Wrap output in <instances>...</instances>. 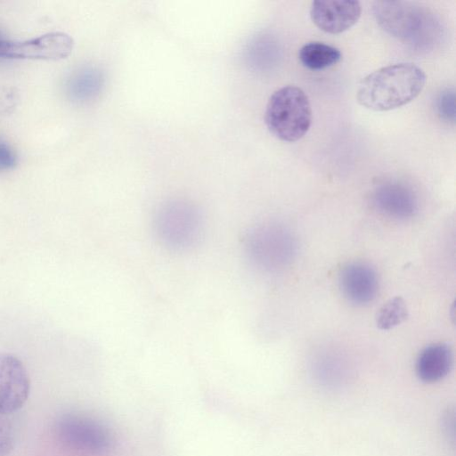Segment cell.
Returning a JSON list of instances; mask_svg holds the SVG:
<instances>
[{"label":"cell","instance_id":"obj_1","mask_svg":"<svg viewBox=\"0 0 456 456\" xmlns=\"http://www.w3.org/2000/svg\"><path fill=\"white\" fill-rule=\"evenodd\" d=\"M427 77L413 63L382 67L366 76L359 85L357 102L366 109L387 111L413 101L423 90Z\"/></svg>","mask_w":456,"mask_h":456},{"label":"cell","instance_id":"obj_2","mask_svg":"<svg viewBox=\"0 0 456 456\" xmlns=\"http://www.w3.org/2000/svg\"><path fill=\"white\" fill-rule=\"evenodd\" d=\"M373 15L378 24L393 37L418 50L433 48L443 35L437 16L409 1H375Z\"/></svg>","mask_w":456,"mask_h":456},{"label":"cell","instance_id":"obj_3","mask_svg":"<svg viewBox=\"0 0 456 456\" xmlns=\"http://www.w3.org/2000/svg\"><path fill=\"white\" fill-rule=\"evenodd\" d=\"M312 114L306 94L297 86H285L270 96L265 108V122L276 138L293 142L308 132Z\"/></svg>","mask_w":456,"mask_h":456},{"label":"cell","instance_id":"obj_4","mask_svg":"<svg viewBox=\"0 0 456 456\" xmlns=\"http://www.w3.org/2000/svg\"><path fill=\"white\" fill-rule=\"evenodd\" d=\"M244 246L250 261L268 272L287 266L297 248L290 231L273 222L262 223L251 228L247 233Z\"/></svg>","mask_w":456,"mask_h":456},{"label":"cell","instance_id":"obj_5","mask_svg":"<svg viewBox=\"0 0 456 456\" xmlns=\"http://www.w3.org/2000/svg\"><path fill=\"white\" fill-rule=\"evenodd\" d=\"M153 228L162 245L171 250L183 251L193 247L200 240L203 221L191 205L173 202L157 212Z\"/></svg>","mask_w":456,"mask_h":456},{"label":"cell","instance_id":"obj_6","mask_svg":"<svg viewBox=\"0 0 456 456\" xmlns=\"http://www.w3.org/2000/svg\"><path fill=\"white\" fill-rule=\"evenodd\" d=\"M57 434L65 445L84 453H102L111 444L109 431L101 423L79 414L63 415L57 423Z\"/></svg>","mask_w":456,"mask_h":456},{"label":"cell","instance_id":"obj_7","mask_svg":"<svg viewBox=\"0 0 456 456\" xmlns=\"http://www.w3.org/2000/svg\"><path fill=\"white\" fill-rule=\"evenodd\" d=\"M72 37L63 32H50L23 41L0 37V59L57 61L72 52Z\"/></svg>","mask_w":456,"mask_h":456},{"label":"cell","instance_id":"obj_8","mask_svg":"<svg viewBox=\"0 0 456 456\" xmlns=\"http://www.w3.org/2000/svg\"><path fill=\"white\" fill-rule=\"evenodd\" d=\"M29 377L23 363L11 354H0V414L11 415L27 402Z\"/></svg>","mask_w":456,"mask_h":456},{"label":"cell","instance_id":"obj_9","mask_svg":"<svg viewBox=\"0 0 456 456\" xmlns=\"http://www.w3.org/2000/svg\"><path fill=\"white\" fill-rule=\"evenodd\" d=\"M360 2L352 0H315L310 7L314 24L330 34H339L352 28L360 19Z\"/></svg>","mask_w":456,"mask_h":456},{"label":"cell","instance_id":"obj_10","mask_svg":"<svg viewBox=\"0 0 456 456\" xmlns=\"http://www.w3.org/2000/svg\"><path fill=\"white\" fill-rule=\"evenodd\" d=\"M374 206L386 216L406 219L418 210V200L411 187L398 181L379 184L372 194Z\"/></svg>","mask_w":456,"mask_h":456},{"label":"cell","instance_id":"obj_11","mask_svg":"<svg viewBox=\"0 0 456 456\" xmlns=\"http://www.w3.org/2000/svg\"><path fill=\"white\" fill-rule=\"evenodd\" d=\"M339 287L344 297L358 305L371 302L379 289L377 273L369 265L354 262L346 265L339 273Z\"/></svg>","mask_w":456,"mask_h":456},{"label":"cell","instance_id":"obj_12","mask_svg":"<svg viewBox=\"0 0 456 456\" xmlns=\"http://www.w3.org/2000/svg\"><path fill=\"white\" fill-rule=\"evenodd\" d=\"M452 364L451 348L445 344H435L426 347L416 362L418 377L425 382H436L444 378Z\"/></svg>","mask_w":456,"mask_h":456},{"label":"cell","instance_id":"obj_13","mask_svg":"<svg viewBox=\"0 0 456 456\" xmlns=\"http://www.w3.org/2000/svg\"><path fill=\"white\" fill-rule=\"evenodd\" d=\"M341 57V52L338 48L317 41L305 44L298 52L302 65L313 70L330 68L337 64Z\"/></svg>","mask_w":456,"mask_h":456},{"label":"cell","instance_id":"obj_14","mask_svg":"<svg viewBox=\"0 0 456 456\" xmlns=\"http://www.w3.org/2000/svg\"><path fill=\"white\" fill-rule=\"evenodd\" d=\"M408 317V309L401 297H395L385 303L376 316L377 326L380 330H390L404 322Z\"/></svg>","mask_w":456,"mask_h":456},{"label":"cell","instance_id":"obj_15","mask_svg":"<svg viewBox=\"0 0 456 456\" xmlns=\"http://www.w3.org/2000/svg\"><path fill=\"white\" fill-rule=\"evenodd\" d=\"M97 80L93 73L86 71L74 76L68 84L69 94L77 100L90 96L96 88Z\"/></svg>","mask_w":456,"mask_h":456},{"label":"cell","instance_id":"obj_16","mask_svg":"<svg viewBox=\"0 0 456 456\" xmlns=\"http://www.w3.org/2000/svg\"><path fill=\"white\" fill-rule=\"evenodd\" d=\"M436 108L442 119L455 122V92L453 88L442 91L436 98Z\"/></svg>","mask_w":456,"mask_h":456},{"label":"cell","instance_id":"obj_17","mask_svg":"<svg viewBox=\"0 0 456 456\" xmlns=\"http://www.w3.org/2000/svg\"><path fill=\"white\" fill-rule=\"evenodd\" d=\"M15 429L9 415L0 414V456H8L14 448Z\"/></svg>","mask_w":456,"mask_h":456},{"label":"cell","instance_id":"obj_18","mask_svg":"<svg viewBox=\"0 0 456 456\" xmlns=\"http://www.w3.org/2000/svg\"><path fill=\"white\" fill-rule=\"evenodd\" d=\"M17 164V156L12 148L0 138V172L12 169Z\"/></svg>","mask_w":456,"mask_h":456}]
</instances>
